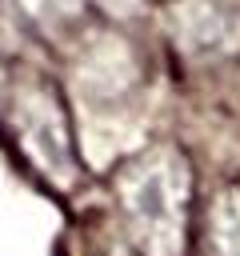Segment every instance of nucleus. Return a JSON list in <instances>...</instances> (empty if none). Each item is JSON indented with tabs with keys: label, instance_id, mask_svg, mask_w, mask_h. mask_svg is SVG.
Listing matches in <instances>:
<instances>
[{
	"label": "nucleus",
	"instance_id": "nucleus-1",
	"mask_svg": "<svg viewBox=\"0 0 240 256\" xmlns=\"http://www.w3.org/2000/svg\"><path fill=\"white\" fill-rule=\"evenodd\" d=\"M116 200L128 220L132 244L144 256H180L184 228H188V200H192V172L188 160L160 144L128 160L116 176Z\"/></svg>",
	"mask_w": 240,
	"mask_h": 256
},
{
	"label": "nucleus",
	"instance_id": "nucleus-7",
	"mask_svg": "<svg viewBox=\"0 0 240 256\" xmlns=\"http://www.w3.org/2000/svg\"><path fill=\"white\" fill-rule=\"evenodd\" d=\"M96 4H104V8L116 12V16H132V12L140 8V0H96Z\"/></svg>",
	"mask_w": 240,
	"mask_h": 256
},
{
	"label": "nucleus",
	"instance_id": "nucleus-5",
	"mask_svg": "<svg viewBox=\"0 0 240 256\" xmlns=\"http://www.w3.org/2000/svg\"><path fill=\"white\" fill-rule=\"evenodd\" d=\"M212 248L216 256H240V188H224L212 204Z\"/></svg>",
	"mask_w": 240,
	"mask_h": 256
},
{
	"label": "nucleus",
	"instance_id": "nucleus-3",
	"mask_svg": "<svg viewBox=\"0 0 240 256\" xmlns=\"http://www.w3.org/2000/svg\"><path fill=\"white\" fill-rule=\"evenodd\" d=\"M52 92H32V100L20 104V132L28 140V148L36 152V160L64 176L72 168V148H68V124L64 112L56 108V100H48Z\"/></svg>",
	"mask_w": 240,
	"mask_h": 256
},
{
	"label": "nucleus",
	"instance_id": "nucleus-2",
	"mask_svg": "<svg viewBox=\"0 0 240 256\" xmlns=\"http://www.w3.org/2000/svg\"><path fill=\"white\" fill-rule=\"evenodd\" d=\"M172 36L184 52L212 60L240 48V16L216 0H176L172 4Z\"/></svg>",
	"mask_w": 240,
	"mask_h": 256
},
{
	"label": "nucleus",
	"instance_id": "nucleus-4",
	"mask_svg": "<svg viewBox=\"0 0 240 256\" xmlns=\"http://www.w3.org/2000/svg\"><path fill=\"white\" fill-rule=\"evenodd\" d=\"M76 80L92 92V100H116L120 92H128L136 84V60L124 40L104 36V40L88 44V52L80 56Z\"/></svg>",
	"mask_w": 240,
	"mask_h": 256
},
{
	"label": "nucleus",
	"instance_id": "nucleus-6",
	"mask_svg": "<svg viewBox=\"0 0 240 256\" xmlns=\"http://www.w3.org/2000/svg\"><path fill=\"white\" fill-rule=\"evenodd\" d=\"M16 16L40 32H60L84 12V0H12Z\"/></svg>",
	"mask_w": 240,
	"mask_h": 256
}]
</instances>
